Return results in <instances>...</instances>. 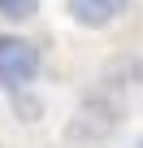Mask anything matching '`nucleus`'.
<instances>
[{"label":"nucleus","mask_w":143,"mask_h":148,"mask_svg":"<svg viewBox=\"0 0 143 148\" xmlns=\"http://www.w3.org/2000/svg\"><path fill=\"white\" fill-rule=\"evenodd\" d=\"M134 148H143V135H139V144H134Z\"/></svg>","instance_id":"nucleus-4"},{"label":"nucleus","mask_w":143,"mask_h":148,"mask_svg":"<svg viewBox=\"0 0 143 148\" xmlns=\"http://www.w3.org/2000/svg\"><path fill=\"white\" fill-rule=\"evenodd\" d=\"M35 9H39V0H0V13H5V18H13V22L35 18Z\"/></svg>","instance_id":"nucleus-3"},{"label":"nucleus","mask_w":143,"mask_h":148,"mask_svg":"<svg viewBox=\"0 0 143 148\" xmlns=\"http://www.w3.org/2000/svg\"><path fill=\"white\" fill-rule=\"evenodd\" d=\"M39 74V48L22 35H0V87H26Z\"/></svg>","instance_id":"nucleus-1"},{"label":"nucleus","mask_w":143,"mask_h":148,"mask_svg":"<svg viewBox=\"0 0 143 148\" xmlns=\"http://www.w3.org/2000/svg\"><path fill=\"white\" fill-rule=\"evenodd\" d=\"M65 5H69V18L78 26H108L126 9V0H65Z\"/></svg>","instance_id":"nucleus-2"}]
</instances>
